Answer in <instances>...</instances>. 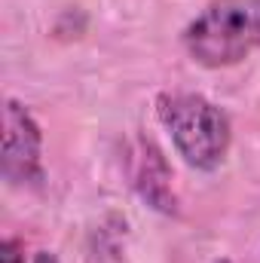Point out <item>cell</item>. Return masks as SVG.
<instances>
[{
  "label": "cell",
  "instance_id": "1",
  "mask_svg": "<svg viewBox=\"0 0 260 263\" xmlns=\"http://www.w3.org/2000/svg\"><path fill=\"white\" fill-rule=\"evenodd\" d=\"M156 117L169 132L178 156L196 172H217L227 162L233 126L230 117L199 92H162Z\"/></svg>",
  "mask_w": 260,
  "mask_h": 263
},
{
  "label": "cell",
  "instance_id": "2",
  "mask_svg": "<svg viewBox=\"0 0 260 263\" xmlns=\"http://www.w3.org/2000/svg\"><path fill=\"white\" fill-rule=\"evenodd\" d=\"M184 49L208 70L245 62L260 49V0H211L184 28Z\"/></svg>",
  "mask_w": 260,
  "mask_h": 263
},
{
  "label": "cell",
  "instance_id": "3",
  "mask_svg": "<svg viewBox=\"0 0 260 263\" xmlns=\"http://www.w3.org/2000/svg\"><path fill=\"white\" fill-rule=\"evenodd\" d=\"M3 181L9 187H40L46 181L43 172V129L34 114L6 98L3 104Z\"/></svg>",
  "mask_w": 260,
  "mask_h": 263
},
{
  "label": "cell",
  "instance_id": "4",
  "mask_svg": "<svg viewBox=\"0 0 260 263\" xmlns=\"http://www.w3.org/2000/svg\"><path fill=\"white\" fill-rule=\"evenodd\" d=\"M129 178L135 193L150 208L162 214H178V196L172 190V168L153 141L138 138L129 147Z\"/></svg>",
  "mask_w": 260,
  "mask_h": 263
},
{
  "label": "cell",
  "instance_id": "5",
  "mask_svg": "<svg viewBox=\"0 0 260 263\" xmlns=\"http://www.w3.org/2000/svg\"><path fill=\"white\" fill-rule=\"evenodd\" d=\"M92 263H126V257L120 254V248H117V239L110 242H101L95 251H92Z\"/></svg>",
  "mask_w": 260,
  "mask_h": 263
},
{
  "label": "cell",
  "instance_id": "6",
  "mask_svg": "<svg viewBox=\"0 0 260 263\" xmlns=\"http://www.w3.org/2000/svg\"><path fill=\"white\" fill-rule=\"evenodd\" d=\"M0 263H25V245L18 239H3V245H0Z\"/></svg>",
  "mask_w": 260,
  "mask_h": 263
},
{
  "label": "cell",
  "instance_id": "7",
  "mask_svg": "<svg viewBox=\"0 0 260 263\" xmlns=\"http://www.w3.org/2000/svg\"><path fill=\"white\" fill-rule=\"evenodd\" d=\"M34 263H59V257H55L52 251H37V254H34Z\"/></svg>",
  "mask_w": 260,
  "mask_h": 263
},
{
  "label": "cell",
  "instance_id": "8",
  "mask_svg": "<svg viewBox=\"0 0 260 263\" xmlns=\"http://www.w3.org/2000/svg\"><path fill=\"white\" fill-rule=\"evenodd\" d=\"M214 263H233V260H230V257H217Z\"/></svg>",
  "mask_w": 260,
  "mask_h": 263
}]
</instances>
